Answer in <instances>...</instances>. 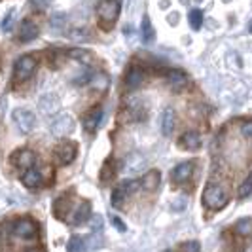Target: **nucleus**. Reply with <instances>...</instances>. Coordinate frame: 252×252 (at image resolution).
Masks as SVG:
<instances>
[{
  "mask_svg": "<svg viewBox=\"0 0 252 252\" xmlns=\"http://www.w3.org/2000/svg\"><path fill=\"white\" fill-rule=\"evenodd\" d=\"M227 201H229V193H227L226 186L222 184H216V182H211L205 186V191H203V205L211 211H220L222 207H226Z\"/></svg>",
  "mask_w": 252,
  "mask_h": 252,
  "instance_id": "f257e3e1",
  "label": "nucleus"
},
{
  "mask_svg": "<svg viewBox=\"0 0 252 252\" xmlns=\"http://www.w3.org/2000/svg\"><path fill=\"white\" fill-rule=\"evenodd\" d=\"M97 15L101 19L102 29H112L120 15V0H102L97 8Z\"/></svg>",
  "mask_w": 252,
  "mask_h": 252,
  "instance_id": "f03ea898",
  "label": "nucleus"
},
{
  "mask_svg": "<svg viewBox=\"0 0 252 252\" xmlns=\"http://www.w3.org/2000/svg\"><path fill=\"white\" fill-rule=\"evenodd\" d=\"M36 70V59L32 55H21L13 64V78L15 82H25Z\"/></svg>",
  "mask_w": 252,
  "mask_h": 252,
  "instance_id": "7ed1b4c3",
  "label": "nucleus"
},
{
  "mask_svg": "<svg viewBox=\"0 0 252 252\" xmlns=\"http://www.w3.org/2000/svg\"><path fill=\"white\" fill-rule=\"evenodd\" d=\"M12 233L19 239H32V237H36L38 226L32 218H19L13 222Z\"/></svg>",
  "mask_w": 252,
  "mask_h": 252,
  "instance_id": "20e7f679",
  "label": "nucleus"
},
{
  "mask_svg": "<svg viewBox=\"0 0 252 252\" xmlns=\"http://www.w3.org/2000/svg\"><path fill=\"white\" fill-rule=\"evenodd\" d=\"M12 118H13V124L17 126V129H19L21 133H31V131L36 127V116L31 112V110H27V108H17V110H13Z\"/></svg>",
  "mask_w": 252,
  "mask_h": 252,
  "instance_id": "39448f33",
  "label": "nucleus"
},
{
  "mask_svg": "<svg viewBox=\"0 0 252 252\" xmlns=\"http://www.w3.org/2000/svg\"><path fill=\"white\" fill-rule=\"evenodd\" d=\"M76 154H78L76 142H72V140H64V142H61V144L55 148V159H57L61 165H68L74 161Z\"/></svg>",
  "mask_w": 252,
  "mask_h": 252,
  "instance_id": "423d86ee",
  "label": "nucleus"
},
{
  "mask_svg": "<svg viewBox=\"0 0 252 252\" xmlns=\"http://www.w3.org/2000/svg\"><path fill=\"white\" fill-rule=\"evenodd\" d=\"M165 80H167L169 88L175 89V91H182L184 88H188L189 86L188 74H186L184 70H180V68H171V70H167Z\"/></svg>",
  "mask_w": 252,
  "mask_h": 252,
  "instance_id": "0eeeda50",
  "label": "nucleus"
},
{
  "mask_svg": "<svg viewBox=\"0 0 252 252\" xmlns=\"http://www.w3.org/2000/svg\"><path fill=\"white\" fill-rule=\"evenodd\" d=\"M72 131H74V120H72V116H68V114L59 116V118L51 124V133H53L55 137H66V135H70Z\"/></svg>",
  "mask_w": 252,
  "mask_h": 252,
  "instance_id": "6e6552de",
  "label": "nucleus"
},
{
  "mask_svg": "<svg viewBox=\"0 0 252 252\" xmlns=\"http://www.w3.org/2000/svg\"><path fill=\"white\" fill-rule=\"evenodd\" d=\"M36 161V156H34V152L32 150H17L12 154V163L15 167H19V169H23V171H29V169H32V165Z\"/></svg>",
  "mask_w": 252,
  "mask_h": 252,
  "instance_id": "1a4fd4ad",
  "label": "nucleus"
},
{
  "mask_svg": "<svg viewBox=\"0 0 252 252\" xmlns=\"http://www.w3.org/2000/svg\"><path fill=\"white\" fill-rule=\"evenodd\" d=\"M101 122H102V106H93L91 110L86 112L84 120H82L84 129L88 133H95L99 129V126H101Z\"/></svg>",
  "mask_w": 252,
  "mask_h": 252,
  "instance_id": "9d476101",
  "label": "nucleus"
},
{
  "mask_svg": "<svg viewBox=\"0 0 252 252\" xmlns=\"http://www.w3.org/2000/svg\"><path fill=\"white\" fill-rule=\"evenodd\" d=\"M193 169H195V165L193 161H182V163H178L175 169H173V173H171V178H173V182L175 184H184V182H188L191 175H193Z\"/></svg>",
  "mask_w": 252,
  "mask_h": 252,
  "instance_id": "9b49d317",
  "label": "nucleus"
},
{
  "mask_svg": "<svg viewBox=\"0 0 252 252\" xmlns=\"http://www.w3.org/2000/svg\"><path fill=\"white\" fill-rule=\"evenodd\" d=\"M40 34V27L32 19H23L19 25V42H32Z\"/></svg>",
  "mask_w": 252,
  "mask_h": 252,
  "instance_id": "f8f14e48",
  "label": "nucleus"
},
{
  "mask_svg": "<svg viewBox=\"0 0 252 252\" xmlns=\"http://www.w3.org/2000/svg\"><path fill=\"white\" fill-rule=\"evenodd\" d=\"M142 82H144V70L137 64H131L126 74V80H124V86L127 89H137L142 86Z\"/></svg>",
  "mask_w": 252,
  "mask_h": 252,
  "instance_id": "ddd939ff",
  "label": "nucleus"
},
{
  "mask_svg": "<svg viewBox=\"0 0 252 252\" xmlns=\"http://www.w3.org/2000/svg\"><path fill=\"white\" fill-rule=\"evenodd\" d=\"M180 146L184 148V150H189V152H195L201 148V135L197 133V131H186L182 137H180Z\"/></svg>",
  "mask_w": 252,
  "mask_h": 252,
  "instance_id": "4468645a",
  "label": "nucleus"
},
{
  "mask_svg": "<svg viewBox=\"0 0 252 252\" xmlns=\"http://www.w3.org/2000/svg\"><path fill=\"white\" fill-rule=\"evenodd\" d=\"M175 126H177V114L173 108H165L161 114V133L165 137H171L175 131Z\"/></svg>",
  "mask_w": 252,
  "mask_h": 252,
  "instance_id": "2eb2a0df",
  "label": "nucleus"
},
{
  "mask_svg": "<svg viewBox=\"0 0 252 252\" xmlns=\"http://www.w3.org/2000/svg\"><path fill=\"white\" fill-rule=\"evenodd\" d=\"M91 220V203L89 201H82L76 209L74 216H72V224L74 226H82Z\"/></svg>",
  "mask_w": 252,
  "mask_h": 252,
  "instance_id": "dca6fc26",
  "label": "nucleus"
},
{
  "mask_svg": "<svg viewBox=\"0 0 252 252\" xmlns=\"http://www.w3.org/2000/svg\"><path fill=\"white\" fill-rule=\"evenodd\" d=\"M140 184H142V189H146V191H156V189L159 188V184H161V175H159V171H156V169L148 171V173L142 177Z\"/></svg>",
  "mask_w": 252,
  "mask_h": 252,
  "instance_id": "f3484780",
  "label": "nucleus"
},
{
  "mask_svg": "<svg viewBox=\"0 0 252 252\" xmlns=\"http://www.w3.org/2000/svg\"><path fill=\"white\" fill-rule=\"evenodd\" d=\"M21 182H23V186L25 188H38L40 184H42V173L38 171V169H29V171H25L23 173V177H21Z\"/></svg>",
  "mask_w": 252,
  "mask_h": 252,
  "instance_id": "a211bd4d",
  "label": "nucleus"
},
{
  "mask_svg": "<svg viewBox=\"0 0 252 252\" xmlns=\"http://www.w3.org/2000/svg\"><path fill=\"white\" fill-rule=\"evenodd\" d=\"M142 167H144V159L140 158L139 154H131L124 161V171L126 173H140Z\"/></svg>",
  "mask_w": 252,
  "mask_h": 252,
  "instance_id": "6ab92c4d",
  "label": "nucleus"
},
{
  "mask_svg": "<svg viewBox=\"0 0 252 252\" xmlns=\"http://www.w3.org/2000/svg\"><path fill=\"white\" fill-rule=\"evenodd\" d=\"M66 55H68L70 59H74V61H78V63H82V64H91V63H93V55H91L88 50L74 48V50L66 51Z\"/></svg>",
  "mask_w": 252,
  "mask_h": 252,
  "instance_id": "aec40b11",
  "label": "nucleus"
},
{
  "mask_svg": "<svg viewBox=\"0 0 252 252\" xmlns=\"http://www.w3.org/2000/svg\"><path fill=\"white\" fill-rule=\"evenodd\" d=\"M89 84H91V88L95 89V91H104V89L108 88V76L104 74V72H97V74L91 76V80H89Z\"/></svg>",
  "mask_w": 252,
  "mask_h": 252,
  "instance_id": "412c9836",
  "label": "nucleus"
},
{
  "mask_svg": "<svg viewBox=\"0 0 252 252\" xmlns=\"http://www.w3.org/2000/svg\"><path fill=\"white\" fill-rule=\"evenodd\" d=\"M235 233L241 237H251L252 235V218H241L235 224Z\"/></svg>",
  "mask_w": 252,
  "mask_h": 252,
  "instance_id": "4be33fe9",
  "label": "nucleus"
},
{
  "mask_svg": "<svg viewBox=\"0 0 252 252\" xmlns=\"http://www.w3.org/2000/svg\"><path fill=\"white\" fill-rule=\"evenodd\" d=\"M116 175V163H114V159H106L101 167V173H99V177H101L102 182H110Z\"/></svg>",
  "mask_w": 252,
  "mask_h": 252,
  "instance_id": "5701e85b",
  "label": "nucleus"
},
{
  "mask_svg": "<svg viewBox=\"0 0 252 252\" xmlns=\"http://www.w3.org/2000/svg\"><path fill=\"white\" fill-rule=\"evenodd\" d=\"M156 36V31H154V27L150 23V17L148 15H144L142 17V40L144 42H152Z\"/></svg>",
  "mask_w": 252,
  "mask_h": 252,
  "instance_id": "b1692460",
  "label": "nucleus"
},
{
  "mask_svg": "<svg viewBox=\"0 0 252 252\" xmlns=\"http://www.w3.org/2000/svg\"><path fill=\"white\" fill-rule=\"evenodd\" d=\"M64 27H66V17H64L63 13H57V15H53L50 21V29L53 32H63Z\"/></svg>",
  "mask_w": 252,
  "mask_h": 252,
  "instance_id": "393cba45",
  "label": "nucleus"
},
{
  "mask_svg": "<svg viewBox=\"0 0 252 252\" xmlns=\"http://www.w3.org/2000/svg\"><path fill=\"white\" fill-rule=\"evenodd\" d=\"M126 199H127V193L118 186V188L112 191V199H110V201H112V207L122 209V207H124V203H126Z\"/></svg>",
  "mask_w": 252,
  "mask_h": 252,
  "instance_id": "a878e982",
  "label": "nucleus"
},
{
  "mask_svg": "<svg viewBox=\"0 0 252 252\" xmlns=\"http://www.w3.org/2000/svg\"><path fill=\"white\" fill-rule=\"evenodd\" d=\"M189 19V27L193 29V31H199L203 25V12L201 10H191L188 15Z\"/></svg>",
  "mask_w": 252,
  "mask_h": 252,
  "instance_id": "bb28decb",
  "label": "nucleus"
},
{
  "mask_svg": "<svg viewBox=\"0 0 252 252\" xmlns=\"http://www.w3.org/2000/svg\"><path fill=\"white\" fill-rule=\"evenodd\" d=\"M251 193H252V173L247 178H245V180H243V184H241L239 189H237V195H239L241 199L249 197Z\"/></svg>",
  "mask_w": 252,
  "mask_h": 252,
  "instance_id": "cd10ccee",
  "label": "nucleus"
},
{
  "mask_svg": "<svg viewBox=\"0 0 252 252\" xmlns=\"http://www.w3.org/2000/svg\"><path fill=\"white\" fill-rule=\"evenodd\" d=\"M84 239L82 237H70L68 239V243H66V252H82L84 251Z\"/></svg>",
  "mask_w": 252,
  "mask_h": 252,
  "instance_id": "c85d7f7f",
  "label": "nucleus"
},
{
  "mask_svg": "<svg viewBox=\"0 0 252 252\" xmlns=\"http://www.w3.org/2000/svg\"><path fill=\"white\" fill-rule=\"evenodd\" d=\"M84 245H86V249H88V252H93L95 249H101L102 247V237L101 235H89L88 241H84Z\"/></svg>",
  "mask_w": 252,
  "mask_h": 252,
  "instance_id": "c756f323",
  "label": "nucleus"
},
{
  "mask_svg": "<svg viewBox=\"0 0 252 252\" xmlns=\"http://www.w3.org/2000/svg\"><path fill=\"white\" fill-rule=\"evenodd\" d=\"M120 188L124 189L127 195H131V193H135L139 188H142V184H140V180H124L120 184Z\"/></svg>",
  "mask_w": 252,
  "mask_h": 252,
  "instance_id": "7c9ffc66",
  "label": "nucleus"
},
{
  "mask_svg": "<svg viewBox=\"0 0 252 252\" xmlns=\"http://www.w3.org/2000/svg\"><path fill=\"white\" fill-rule=\"evenodd\" d=\"M180 252H201V245L197 241H186L180 245Z\"/></svg>",
  "mask_w": 252,
  "mask_h": 252,
  "instance_id": "2f4dec72",
  "label": "nucleus"
},
{
  "mask_svg": "<svg viewBox=\"0 0 252 252\" xmlns=\"http://www.w3.org/2000/svg\"><path fill=\"white\" fill-rule=\"evenodd\" d=\"M91 229H93V233H95V231H101L102 229V216L101 215L91 216Z\"/></svg>",
  "mask_w": 252,
  "mask_h": 252,
  "instance_id": "473e14b6",
  "label": "nucleus"
},
{
  "mask_svg": "<svg viewBox=\"0 0 252 252\" xmlns=\"http://www.w3.org/2000/svg\"><path fill=\"white\" fill-rule=\"evenodd\" d=\"M29 2H31V6H32L34 10H40V12L50 6V0H29Z\"/></svg>",
  "mask_w": 252,
  "mask_h": 252,
  "instance_id": "72a5a7b5",
  "label": "nucleus"
},
{
  "mask_svg": "<svg viewBox=\"0 0 252 252\" xmlns=\"http://www.w3.org/2000/svg\"><path fill=\"white\" fill-rule=\"evenodd\" d=\"M13 17H15V12L12 10V12L8 13V17L4 19V23H2V29H4L6 32H8V31H12V27H13Z\"/></svg>",
  "mask_w": 252,
  "mask_h": 252,
  "instance_id": "f704fd0d",
  "label": "nucleus"
},
{
  "mask_svg": "<svg viewBox=\"0 0 252 252\" xmlns=\"http://www.w3.org/2000/svg\"><path fill=\"white\" fill-rule=\"evenodd\" d=\"M241 133H243L245 137L252 139V120H249V122H243V126H241Z\"/></svg>",
  "mask_w": 252,
  "mask_h": 252,
  "instance_id": "c9c22d12",
  "label": "nucleus"
},
{
  "mask_svg": "<svg viewBox=\"0 0 252 252\" xmlns=\"http://www.w3.org/2000/svg\"><path fill=\"white\" fill-rule=\"evenodd\" d=\"M112 224L116 226V229H118V231H126V229H127L126 224L122 222V218H118V216H112Z\"/></svg>",
  "mask_w": 252,
  "mask_h": 252,
  "instance_id": "e433bc0d",
  "label": "nucleus"
},
{
  "mask_svg": "<svg viewBox=\"0 0 252 252\" xmlns=\"http://www.w3.org/2000/svg\"><path fill=\"white\" fill-rule=\"evenodd\" d=\"M27 252H42V251H38V249H31V251H27Z\"/></svg>",
  "mask_w": 252,
  "mask_h": 252,
  "instance_id": "4c0bfd02",
  "label": "nucleus"
},
{
  "mask_svg": "<svg viewBox=\"0 0 252 252\" xmlns=\"http://www.w3.org/2000/svg\"><path fill=\"white\" fill-rule=\"evenodd\" d=\"M249 31H251V32H252V21H251V25H249Z\"/></svg>",
  "mask_w": 252,
  "mask_h": 252,
  "instance_id": "58836bf2",
  "label": "nucleus"
},
{
  "mask_svg": "<svg viewBox=\"0 0 252 252\" xmlns=\"http://www.w3.org/2000/svg\"><path fill=\"white\" fill-rule=\"evenodd\" d=\"M163 252H173V251H163Z\"/></svg>",
  "mask_w": 252,
  "mask_h": 252,
  "instance_id": "ea45409f",
  "label": "nucleus"
}]
</instances>
